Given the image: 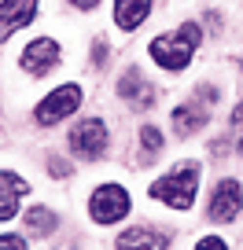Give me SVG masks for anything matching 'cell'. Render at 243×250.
I'll return each instance as SVG.
<instances>
[{
	"mask_svg": "<svg viewBox=\"0 0 243 250\" xmlns=\"http://www.w3.org/2000/svg\"><path fill=\"white\" fill-rule=\"evenodd\" d=\"M81 100H85V92H81L78 81H70V85H59L55 92H48L44 100L37 103L33 118H37V125H55V122H63V118H70L74 110L81 107Z\"/></svg>",
	"mask_w": 243,
	"mask_h": 250,
	"instance_id": "obj_3",
	"label": "cell"
},
{
	"mask_svg": "<svg viewBox=\"0 0 243 250\" xmlns=\"http://www.w3.org/2000/svg\"><path fill=\"white\" fill-rule=\"evenodd\" d=\"M107 125L100 122V118H85V122H78V129L70 133V147L78 158H85V162H96V158H103V151H107Z\"/></svg>",
	"mask_w": 243,
	"mask_h": 250,
	"instance_id": "obj_5",
	"label": "cell"
},
{
	"mask_svg": "<svg viewBox=\"0 0 243 250\" xmlns=\"http://www.w3.org/2000/svg\"><path fill=\"white\" fill-rule=\"evenodd\" d=\"M19 195H26V180L15 177L11 169H4V203H0V217L11 221L19 213Z\"/></svg>",
	"mask_w": 243,
	"mask_h": 250,
	"instance_id": "obj_13",
	"label": "cell"
},
{
	"mask_svg": "<svg viewBox=\"0 0 243 250\" xmlns=\"http://www.w3.org/2000/svg\"><path fill=\"white\" fill-rule=\"evenodd\" d=\"M118 92H122V100L133 103L136 110H148L151 103H155V88L148 85V78H144L136 66H129L126 74H122V81H118Z\"/></svg>",
	"mask_w": 243,
	"mask_h": 250,
	"instance_id": "obj_8",
	"label": "cell"
},
{
	"mask_svg": "<svg viewBox=\"0 0 243 250\" xmlns=\"http://www.w3.org/2000/svg\"><path fill=\"white\" fill-rule=\"evenodd\" d=\"M203 125H206V107H199L196 100L173 110V133L177 136H192L196 129H203Z\"/></svg>",
	"mask_w": 243,
	"mask_h": 250,
	"instance_id": "obj_12",
	"label": "cell"
},
{
	"mask_svg": "<svg viewBox=\"0 0 243 250\" xmlns=\"http://www.w3.org/2000/svg\"><path fill=\"white\" fill-rule=\"evenodd\" d=\"M203 44V26L199 22H184L177 33H162L148 44L151 59L162 66V70H184L196 55V48Z\"/></svg>",
	"mask_w": 243,
	"mask_h": 250,
	"instance_id": "obj_1",
	"label": "cell"
},
{
	"mask_svg": "<svg viewBox=\"0 0 243 250\" xmlns=\"http://www.w3.org/2000/svg\"><path fill=\"white\" fill-rule=\"evenodd\" d=\"M140 151H144V162H151L162 151V133H158L155 125H144L140 129Z\"/></svg>",
	"mask_w": 243,
	"mask_h": 250,
	"instance_id": "obj_15",
	"label": "cell"
},
{
	"mask_svg": "<svg viewBox=\"0 0 243 250\" xmlns=\"http://www.w3.org/2000/svg\"><path fill=\"white\" fill-rule=\"evenodd\" d=\"M0 247H4V250H26V243H22V239H19V235H11V232H4V235H0Z\"/></svg>",
	"mask_w": 243,
	"mask_h": 250,
	"instance_id": "obj_17",
	"label": "cell"
},
{
	"mask_svg": "<svg viewBox=\"0 0 243 250\" xmlns=\"http://www.w3.org/2000/svg\"><path fill=\"white\" fill-rule=\"evenodd\" d=\"M151 15V0H114V22L118 30H136Z\"/></svg>",
	"mask_w": 243,
	"mask_h": 250,
	"instance_id": "obj_10",
	"label": "cell"
},
{
	"mask_svg": "<svg viewBox=\"0 0 243 250\" xmlns=\"http://www.w3.org/2000/svg\"><path fill=\"white\" fill-rule=\"evenodd\" d=\"M196 250H228V247H225L221 235H203V239L196 243Z\"/></svg>",
	"mask_w": 243,
	"mask_h": 250,
	"instance_id": "obj_16",
	"label": "cell"
},
{
	"mask_svg": "<svg viewBox=\"0 0 243 250\" xmlns=\"http://www.w3.org/2000/svg\"><path fill=\"white\" fill-rule=\"evenodd\" d=\"M33 15H37V0H4V37L22 30Z\"/></svg>",
	"mask_w": 243,
	"mask_h": 250,
	"instance_id": "obj_11",
	"label": "cell"
},
{
	"mask_svg": "<svg viewBox=\"0 0 243 250\" xmlns=\"http://www.w3.org/2000/svg\"><path fill=\"white\" fill-rule=\"evenodd\" d=\"M232 129L240 133V151H243V103H240V107L232 110Z\"/></svg>",
	"mask_w": 243,
	"mask_h": 250,
	"instance_id": "obj_18",
	"label": "cell"
},
{
	"mask_svg": "<svg viewBox=\"0 0 243 250\" xmlns=\"http://www.w3.org/2000/svg\"><path fill=\"white\" fill-rule=\"evenodd\" d=\"M199 195V166L196 162H180L173 166L166 177H158L151 184V199L173 206V210H192Z\"/></svg>",
	"mask_w": 243,
	"mask_h": 250,
	"instance_id": "obj_2",
	"label": "cell"
},
{
	"mask_svg": "<svg viewBox=\"0 0 243 250\" xmlns=\"http://www.w3.org/2000/svg\"><path fill=\"white\" fill-rule=\"evenodd\" d=\"M26 74H48L52 66H59V44L52 37H37L22 48V59H19Z\"/></svg>",
	"mask_w": 243,
	"mask_h": 250,
	"instance_id": "obj_6",
	"label": "cell"
},
{
	"mask_svg": "<svg viewBox=\"0 0 243 250\" xmlns=\"http://www.w3.org/2000/svg\"><path fill=\"white\" fill-rule=\"evenodd\" d=\"M88 213H92L96 225H114V221H122L129 213V191L122 184H100L92 191V199H88Z\"/></svg>",
	"mask_w": 243,
	"mask_h": 250,
	"instance_id": "obj_4",
	"label": "cell"
},
{
	"mask_svg": "<svg viewBox=\"0 0 243 250\" xmlns=\"http://www.w3.org/2000/svg\"><path fill=\"white\" fill-rule=\"evenodd\" d=\"M240 206H243V188H240V180H232V177L218 180L214 199H210V217H214V221H236Z\"/></svg>",
	"mask_w": 243,
	"mask_h": 250,
	"instance_id": "obj_7",
	"label": "cell"
},
{
	"mask_svg": "<svg viewBox=\"0 0 243 250\" xmlns=\"http://www.w3.org/2000/svg\"><path fill=\"white\" fill-rule=\"evenodd\" d=\"M70 4H74V8H81V11H92L100 0H70Z\"/></svg>",
	"mask_w": 243,
	"mask_h": 250,
	"instance_id": "obj_20",
	"label": "cell"
},
{
	"mask_svg": "<svg viewBox=\"0 0 243 250\" xmlns=\"http://www.w3.org/2000/svg\"><path fill=\"white\" fill-rule=\"evenodd\" d=\"M103 55H107V44H103V41H96V48H92V66H103Z\"/></svg>",
	"mask_w": 243,
	"mask_h": 250,
	"instance_id": "obj_19",
	"label": "cell"
},
{
	"mask_svg": "<svg viewBox=\"0 0 243 250\" xmlns=\"http://www.w3.org/2000/svg\"><path fill=\"white\" fill-rule=\"evenodd\" d=\"M118 250H166V232H155L148 225H136V228H126V232L114 239Z\"/></svg>",
	"mask_w": 243,
	"mask_h": 250,
	"instance_id": "obj_9",
	"label": "cell"
},
{
	"mask_svg": "<svg viewBox=\"0 0 243 250\" xmlns=\"http://www.w3.org/2000/svg\"><path fill=\"white\" fill-rule=\"evenodd\" d=\"M26 225H30L37 235H48L55 228V213L44 210V206H33V210H26Z\"/></svg>",
	"mask_w": 243,
	"mask_h": 250,
	"instance_id": "obj_14",
	"label": "cell"
}]
</instances>
